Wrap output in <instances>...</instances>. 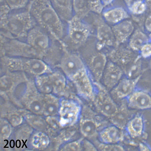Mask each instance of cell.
<instances>
[{
  "label": "cell",
  "instance_id": "40",
  "mask_svg": "<svg viewBox=\"0 0 151 151\" xmlns=\"http://www.w3.org/2000/svg\"><path fill=\"white\" fill-rule=\"evenodd\" d=\"M11 122L14 125L15 124H18L19 122H21V118L20 117L17 116H14L11 117Z\"/></svg>",
  "mask_w": 151,
  "mask_h": 151
},
{
  "label": "cell",
  "instance_id": "28",
  "mask_svg": "<svg viewBox=\"0 0 151 151\" xmlns=\"http://www.w3.org/2000/svg\"><path fill=\"white\" fill-rule=\"evenodd\" d=\"M127 9L130 14L135 16H141L147 12V7L145 0L133 3Z\"/></svg>",
  "mask_w": 151,
  "mask_h": 151
},
{
  "label": "cell",
  "instance_id": "25",
  "mask_svg": "<svg viewBox=\"0 0 151 151\" xmlns=\"http://www.w3.org/2000/svg\"><path fill=\"white\" fill-rule=\"evenodd\" d=\"M46 103L44 105V112L46 115L54 116L58 114L60 100L51 94H46Z\"/></svg>",
  "mask_w": 151,
  "mask_h": 151
},
{
  "label": "cell",
  "instance_id": "12",
  "mask_svg": "<svg viewBox=\"0 0 151 151\" xmlns=\"http://www.w3.org/2000/svg\"><path fill=\"white\" fill-rule=\"evenodd\" d=\"M136 53L129 47H124L121 45L114 47L107 55L110 60L120 67L124 73L139 56V55Z\"/></svg>",
  "mask_w": 151,
  "mask_h": 151
},
{
  "label": "cell",
  "instance_id": "13",
  "mask_svg": "<svg viewBox=\"0 0 151 151\" xmlns=\"http://www.w3.org/2000/svg\"><path fill=\"white\" fill-rule=\"evenodd\" d=\"M108 62L107 55L101 51L93 53L90 57L86 65L94 82L101 83Z\"/></svg>",
  "mask_w": 151,
  "mask_h": 151
},
{
  "label": "cell",
  "instance_id": "26",
  "mask_svg": "<svg viewBox=\"0 0 151 151\" xmlns=\"http://www.w3.org/2000/svg\"><path fill=\"white\" fill-rule=\"evenodd\" d=\"M35 84L37 90L41 93L49 94L52 93V86L49 73L36 77Z\"/></svg>",
  "mask_w": 151,
  "mask_h": 151
},
{
  "label": "cell",
  "instance_id": "36",
  "mask_svg": "<svg viewBox=\"0 0 151 151\" xmlns=\"http://www.w3.org/2000/svg\"><path fill=\"white\" fill-rule=\"evenodd\" d=\"M83 150L98 151L96 146L91 140L84 138L82 142Z\"/></svg>",
  "mask_w": 151,
  "mask_h": 151
},
{
  "label": "cell",
  "instance_id": "4",
  "mask_svg": "<svg viewBox=\"0 0 151 151\" xmlns=\"http://www.w3.org/2000/svg\"><path fill=\"white\" fill-rule=\"evenodd\" d=\"M79 121L81 134L84 138L93 142L98 138L101 130L109 124L107 121L86 106L82 108Z\"/></svg>",
  "mask_w": 151,
  "mask_h": 151
},
{
  "label": "cell",
  "instance_id": "19",
  "mask_svg": "<svg viewBox=\"0 0 151 151\" xmlns=\"http://www.w3.org/2000/svg\"><path fill=\"white\" fill-rule=\"evenodd\" d=\"M145 121L142 114H134L126 124L124 129L130 138L133 139L145 137Z\"/></svg>",
  "mask_w": 151,
  "mask_h": 151
},
{
  "label": "cell",
  "instance_id": "45",
  "mask_svg": "<svg viewBox=\"0 0 151 151\" xmlns=\"http://www.w3.org/2000/svg\"><path fill=\"white\" fill-rule=\"evenodd\" d=\"M149 42L150 43V44L151 45V37H150V41H149Z\"/></svg>",
  "mask_w": 151,
  "mask_h": 151
},
{
  "label": "cell",
  "instance_id": "1",
  "mask_svg": "<svg viewBox=\"0 0 151 151\" xmlns=\"http://www.w3.org/2000/svg\"><path fill=\"white\" fill-rule=\"evenodd\" d=\"M37 25L60 43L65 35L63 21L50 0H31L27 7Z\"/></svg>",
  "mask_w": 151,
  "mask_h": 151
},
{
  "label": "cell",
  "instance_id": "31",
  "mask_svg": "<svg viewBox=\"0 0 151 151\" xmlns=\"http://www.w3.org/2000/svg\"><path fill=\"white\" fill-rule=\"evenodd\" d=\"M31 0H5L12 11H17L27 8Z\"/></svg>",
  "mask_w": 151,
  "mask_h": 151
},
{
  "label": "cell",
  "instance_id": "27",
  "mask_svg": "<svg viewBox=\"0 0 151 151\" xmlns=\"http://www.w3.org/2000/svg\"><path fill=\"white\" fill-rule=\"evenodd\" d=\"M74 15L83 19L90 12L87 0H72Z\"/></svg>",
  "mask_w": 151,
  "mask_h": 151
},
{
  "label": "cell",
  "instance_id": "32",
  "mask_svg": "<svg viewBox=\"0 0 151 151\" xmlns=\"http://www.w3.org/2000/svg\"><path fill=\"white\" fill-rule=\"evenodd\" d=\"M90 11L97 15L102 14L104 10L101 0H87Z\"/></svg>",
  "mask_w": 151,
  "mask_h": 151
},
{
  "label": "cell",
  "instance_id": "24",
  "mask_svg": "<svg viewBox=\"0 0 151 151\" xmlns=\"http://www.w3.org/2000/svg\"><path fill=\"white\" fill-rule=\"evenodd\" d=\"M150 37L145 32L139 29H135L128 41V46L135 52H139L140 49L149 42Z\"/></svg>",
  "mask_w": 151,
  "mask_h": 151
},
{
  "label": "cell",
  "instance_id": "39",
  "mask_svg": "<svg viewBox=\"0 0 151 151\" xmlns=\"http://www.w3.org/2000/svg\"><path fill=\"white\" fill-rule=\"evenodd\" d=\"M138 148L140 151H151V147L145 142H139L138 144Z\"/></svg>",
  "mask_w": 151,
  "mask_h": 151
},
{
  "label": "cell",
  "instance_id": "5",
  "mask_svg": "<svg viewBox=\"0 0 151 151\" xmlns=\"http://www.w3.org/2000/svg\"><path fill=\"white\" fill-rule=\"evenodd\" d=\"M96 93L93 102L99 113L103 117L112 119L117 113L119 106L108 91L101 83L95 82Z\"/></svg>",
  "mask_w": 151,
  "mask_h": 151
},
{
  "label": "cell",
  "instance_id": "18",
  "mask_svg": "<svg viewBox=\"0 0 151 151\" xmlns=\"http://www.w3.org/2000/svg\"><path fill=\"white\" fill-rule=\"evenodd\" d=\"M124 130L114 124H109L101 130L99 140L104 143L119 144L124 140Z\"/></svg>",
  "mask_w": 151,
  "mask_h": 151
},
{
  "label": "cell",
  "instance_id": "33",
  "mask_svg": "<svg viewBox=\"0 0 151 151\" xmlns=\"http://www.w3.org/2000/svg\"><path fill=\"white\" fill-rule=\"evenodd\" d=\"M84 138L79 139L76 141L69 142L64 146L61 150L63 151L83 150L82 142Z\"/></svg>",
  "mask_w": 151,
  "mask_h": 151
},
{
  "label": "cell",
  "instance_id": "41",
  "mask_svg": "<svg viewBox=\"0 0 151 151\" xmlns=\"http://www.w3.org/2000/svg\"><path fill=\"white\" fill-rule=\"evenodd\" d=\"M142 1H144V0H124L125 4L127 8H129L133 3Z\"/></svg>",
  "mask_w": 151,
  "mask_h": 151
},
{
  "label": "cell",
  "instance_id": "3",
  "mask_svg": "<svg viewBox=\"0 0 151 151\" xmlns=\"http://www.w3.org/2000/svg\"><path fill=\"white\" fill-rule=\"evenodd\" d=\"M1 63L9 72H25L37 76L53 72L51 66L42 59L3 56Z\"/></svg>",
  "mask_w": 151,
  "mask_h": 151
},
{
  "label": "cell",
  "instance_id": "6",
  "mask_svg": "<svg viewBox=\"0 0 151 151\" xmlns=\"http://www.w3.org/2000/svg\"><path fill=\"white\" fill-rule=\"evenodd\" d=\"M75 87L78 95L84 99L93 102L96 93L94 81L87 68H83L69 79Z\"/></svg>",
  "mask_w": 151,
  "mask_h": 151
},
{
  "label": "cell",
  "instance_id": "2",
  "mask_svg": "<svg viewBox=\"0 0 151 151\" xmlns=\"http://www.w3.org/2000/svg\"><path fill=\"white\" fill-rule=\"evenodd\" d=\"M22 10L12 11L6 18L1 19V35L11 39H26L29 31L37 25L28 9Z\"/></svg>",
  "mask_w": 151,
  "mask_h": 151
},
{
  "label": "cell",
  "instance_id": "42",
  "mask_svg": "<svg viewBox=\"0 0 151 151\" xmlns=\"http://www.w3.org/2000/svg\"><path fill=\"white\" fill-rule=\"evenodd\" d=\"M101 1L104 7L105 8L112 4L115 0H101Z\"/></svg>",
  "mask_w": 151,
  "mask_h": 151
},
{
  "label": "cell",
  "instance_id": "44",
  "mask_svg": "<svg viewBox=\"0 0 151 151\" xmlns=\"http://www.w3.org/2000/svg\"><path fill=\"white\" fill-rule=\"evenodd\" d=\"M149 65H150V69L151 70V57L150 59V62H149Z\"/></svg>",
  "mask_w": 151,
  "mask_h": 151
},
{
  "label": "cell",
  "instance_id": "22",
  "mask_svg": "<svg viewBox=\"0 0 151 151\" xmlns=\"http://www.w3.org/2000/svg\"><path fill=\"white\" fill-rule=\"evenodd\" d=\"M122 100V103L119 107V110L114 117L110 119L112 124L123 130L128 121L134 116H132L127 103L126 101Z\"/></svg>",
  "mask_w": 151,
  "mask_h": 151
},
{
  "label": "cell",
  "instance_id": "37",
  "mask_svg": "<svg viewBox=\"0 0 151 151\" xmlns=\"http://www.w3.org/2000/svg\"><path fill=\"white\" fill-rule=\"evenodd\" d=\"M144 27L145 30L149 33L151 34V12L148 13L145 18Z\"/></svg>",
  "mask_w": 151,
  "mask_h": 151
},
{
  "label": "cell",
  "instance_id": "43",
  "mask_svg": "<svg viewBox=\"0 0 151 151\" xmlns=\"http://www.w3.org/2000/svg\"><path fill=\"white\" fill-rule=\"evenodd\" d=\"M147 7V12L149 13L151 12V0H145Z\"/></svg>",
  "mask_w": 151,
  "mask_h": 151
},
{
  "label": "cell",
  "instance_id": "11",
  "mask_svg": "<svg viewBox=\"0 0 151 151\" xmlns=\"http://www.w3.org/2000/svg\"><path fill=\"white\" fill-rule=\"evenodd\" d=\"M95 22L96 50L101 51L104 48L115 47V39L112 27L104 20L102 17H97Z\"/></svg>",
  "mask_w": 151,
  "mask_h": 151
},
{
  "label": "cell",
  "instance_id": "9",
  "mask_svg": "<svg viewBox=\"0 0 151 151\" xmlns=\"http://www.w3.org/2000/svg\"><path fill=\"white\" fill-rule=\"evenodd\" d=\"M26 42L36 52L39 58L43 60L51 45L49 34L37 25L29 31Z\"/></svg>",
  "mask_w": 151,
  "mask_h": 151
},
{
  "label": "cell",
  "instance_id": "10",
  "mask_svg": "<svg viewBox=\"0 0 151 151\" xmlns=\"http://www.w3.org/2000/svg\"><path fill=\"white\" fill-rule=\"evenodd\" d=\"M61 45L63 53L59 65L62 72L69 80L79 70L86 67V65L78 55L67 50L65 43H62Z\"/></svg>",
  "mask_w": 151,
  "mask_h": 151
},
{
  "label": "cell",
  "instance_id": "16",
  "mask_svg": "<svg viewBox=\"0 0 151 151\" xmlns=\"http://www.w3.org/2000/svg\"><path fill=\"white\" fill-rule=\"evenodd\" d=\"M128 106L135 110L151 109V95L147 90L137 88L126 99Z\"/></svg>",
  "mask_w": 151,
  "mask_h": 151
},
{
  "label": "cell",
  "instance_id": "23",
  "mask_svg": "<svg viewBox=\"0 0 151 151\" xmlns=\"http://www.w3.org/2000/svg\"><path fill=\"white\" fill-rule=\"evenodd\" d=\"M53 88L52 93L55 94H65L67 89V78L63 74L58 71L49 73Z\"/></svg>",
  "mask_w": 151,
  "mask_h": 151
},
{
  "label": "cell",
  "instance_id": "20",
  "mask_svg": "<svg viewBox=\"0 0 151 151\" xmlns=\"http://www.w3.org/2000/svg\"><path fill=\"white\" fill-rule=\"evenodd\" d=\"M102 17L107 23L113 26L129 19L130 14L123 7L116 6L104 9Z\"/></svg>",
  "mask_w": 151,
  "mask_h": 151
},
{
  "label": "cell",
  "instance_id": "38",
  "mask_svg": "<svg viewBox=\"0 0 151 151\" xmlns=\"http://www.w3.org/2000/svg\"><path fill=\"white\" fill-rule=\"evenodd\" d=\"M11 129L10 127L8 125L5 124L1 128V134L4 137H8L9 136Z\"/></svg>",
  "mask_w": 151,
  "mask_h": 151
},
{
  "label": "cell",
  "instance_id": "34",
  "mask_svg": "<svg viewBox=\"0 0 151 151\" xmlns=\"http://www.w3.org/2000/svg\"><path fill=\"white\" fill-rule=\"evenodd\" d=\"M29 109L32 112L36 114H40L43 112L44 105L40 100H34L29 104Z\"/></svg>",
  "mask_w": 151,
  "mask_h": 151
},
{
  "label": "cell",
  "instance_id": "29",
  "mask_svg": "<svg viewBox=\"0 0 151 151\" xmlns=\"http://www.w3.org/2000/svg\"><path fill=\"white\" fill-rule=\"evenodd\" d=\"M98 150L102 151H124L125 150L122 145L119 144H106L102 143L96 140L93 141Z\"/></svg>",
  "mask_w": 151,
  "mask_h": 151
},
{
  "label": "cell",
  "instance_id": "17",
  "mask_svg": "<svg viewBox=\"0 0 151 151\" xmlns=\"http://www.w3.org/2000/svg\"><path fill=\"white\" fill-rule=\"evenodd\" d=\"M112 28L115 38L116 46L128 41L135 30L134 24L129 19L113 25Z\"/></svg>",
  "mask_w": 151,
  "mask_h": 151
},
{
  "label": "cell",
  "instance_id": "14",
  "mask_svg": "<svg viewBox=\"0 0 151 151\" xmlns=\"http://www.w3.org/2000/svg\"><path fill=\"white\" fill-rule=\"evenodd\" d=\"M140 75L134 79L124 76L118 84L110 91L114 99L126 100L137 88V86L142 77Z\"/></svg>",
  "mask_w": 151,
  "mask_h": 151
},
{
  "label": "cell",
  "instance_id": "8",
  "mask_svg": "<svg viewBox=\"0 0 151 151\" xmlns=\"http://www.w3.org/2000/svg\"><path fill=\"white\" fill-rule=\"evenodd\" d=\"M82 107L75 101L63 99L60 100L58 122L62 127L74 126L79 121Z\"/></svg>",
  "mask_w": 151,
  "mask_h": 151
},
{
  "label": "cell",
  "instance_id": "7",
  "mask_svg": "<svg viewBox=\"0 0 151 151\" xmlns=\"http://www.w3.org/2000/svg\"><path fill=\"white\" fill-rule=\"evenodd\" d=\"M68 38L75 46L85 44L91 34V28L84 19L74 15L67 22Z\"/></svg>",
  "mask_w": 151,
  "mask_h": 151
},
{
  "label": "cell",
  "instance_id": "35",
  "mask_svg": "<svg viewBox=\"0 0 151 151\" xmlns=\"http://www.w3.org/2000/svg\"><path fill=\"white\" fill-rule=\"evenodd\" d=\"M142 58L145 59L151 57V45L149 42L143 45L139 52Z\"/></svg>",
  "mask_w": 151,
  "mask_h": 151
},
{
  "label": "cell",
  "instance_id": "30",
  "mask_svg": "<svg viewBox=\"0 0 151 151\" xmlns=\"http://www.w3.org/2000/svg\"><path fill=\"white\" fill-rule=\"evenodd\" d=\"M32 143L34 147L38 149L45 148L49 145V139L46 135L40 133L34 135Z\"/></svg>",
  "mask_w": 151,
  "mask_h": 151
},
{
  "label": "cell",
  "instance_id": "21",
  "mask_svg": "<svg viewBox=\"0 0 151 151\" xmlns=\"http://www.w3.org/2000/svg\"><path fill=\"white\" fill-rule=\"evenodd\" d=\"M55 12L67 23L74 16L72 0H50Z\"/></svg>",
  "mask_w": 151,
  "mask_h": 151
},
{
  "label": "cell",
  "instance_id": "15",
  "mask_svg": "<svg viewBox=\"0 0 151 151\" xmlns=\"http://www.w3.org/2000/svg\"><path fill=\"white\" fill-rule=\"evenodd\" d=\"M124 76V72L122 69L109 60L104 71L101 83L110 92Z\"/></svg>",
  "mask_w": 151,
  "mask_h": 151
}]
</instances>
